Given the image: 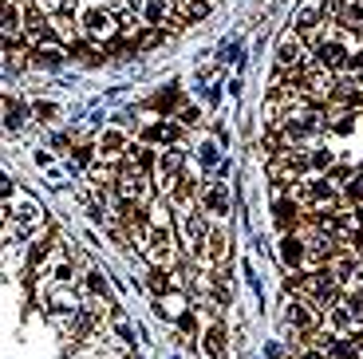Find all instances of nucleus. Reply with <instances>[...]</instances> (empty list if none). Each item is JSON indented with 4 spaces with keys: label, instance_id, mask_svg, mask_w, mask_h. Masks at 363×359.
I'll return each mask as SVG.
<instances>
[{
    "label": "nucleus",
    "instance_id": "nucleus-1",
    "mask_svg": "<svg viewBox=\"0 0 363 359\" xmlns=\"http://www.w3.org/2000/svg\"><path fill=\"white\" fill-rule=\"evenodd\" d=\"M336 186L332 182H296L292 186V201L304 213H324V206H336Z\"/></svg>",
    "mask_w": 363,
    "mask_h": 359
},
{
    "label": "nucleus",
    "instance_id": "nucleus-2",
    "mask_svg": "<svg viewBox=\"0 0 363 359\" xmlns=\"http://www.w3.org/2000/svg\"><path fill=\"white\" fill-rule=\"evenodd\" d=\"M182 237H186V245L194 249V253H202L209 241V229H206V210H197V206H190V210H182Z\"/></svg>",
    "mask_w": 363,
    "mask_h": 359
},
{
    "label": "nucleus",
    "instance_id": "nucleus-3",
    "mask_svg": "<svg viewBox=\"0 0 363 359\" xmlns=\"http://www.w3.org/2000/svg\"><path fill=\"white\" fill-rule=\"evenodd\" d=\"M119 194H122V201H131V206H146L150 186H146V174L138 170V166H127V170L119 174Z\"/></svg>",
    "mask_w": 363,
    "mask_h": 359
},
{
    "label": "nucleus",
    "instance_id": "nucleus-4",
    "mask_svg": "<svg viewBox=\"0 0 363 359\" xmlns=\"http://www.w3.org/2000/svg\"><path fill=\"white\" fill-rule=\"evenodd\" d=\"M79 24H83V32L91 40H111L115 36V16H111L107 8H83V12H79Z\"/></svg>",
    "mask_w": 363,
    "mask_h": 359
},
{
    "label": "nucleus",
    "instance_id": "nucleus-5",
    "mask_svg": "<svg viewBox=\"0 0 363 359\" xmlns=\"http://www.w3.org/2000/svg\"><path fill=\"white\" fill-rule=\"evenodd\" d=\"M197 201H202V210H206L209 217H225V213H229V186H225V182H209V186H202Z\"/></svg>",
    "mask_w": 363,
    "mask_h": 359
},
{
    "label": "nucleus",
    "instance_id": "nucleus-6",
    "mask_svg": "<svg viewBox=\"0 0 363 359\" xmlns=\"http://www.w3.org/2000/svg\"><path fill=\"white\" fill-rule=\"evenodd\" d=\"M328 312V328H332V335H348V332H355V308H351V300H336L332 308H324Z\"/></svg>",
    "mask_w": 363,
    "mask_h": 359
},
{
    "label": "nucleus",
    "instance_id": "nucleus-7",
    "mask_svg": "<svg viewBox=\"0 0 363 359\" xmlns=\"http://www.w3.org/2000/svg\"><path fill=\"white\" fill-rule=\"evenodd\" d=\"M316 312H320V308H312L304 297H292L289 300V324L296 328V332H304V335L316 332Z\"/></svg>",
    "mask_w": 363,
    "mask_h": 359
},
{
    "label": "nucleus",
    "instance_id": "nucleus-8",
    "mask_svg": "<svg viewBox=\"0 0 363 359\" xmlns=\"http://www.w3.org/2000/svg\"><path fill=\"white\" fill-rule=\"evenodd\" d=\"M8 217H13V222H20V233H32V229L44 222V210H36L32 201H20V206H16V213L8 210Z\"/></svg>",
    "mask_w": 363,
    "mask_h": 359
},
{
    "label": "nucleus",
    "instance_id": "nucleus-9",
    "mask_svg": "<svg viewBox=\"0 0 363 359\" xmlns=\"http://www.w3.org/2000/svg\"><path fill=\"white\" fill-rule=\"evenodd\" d=\"M202 257H206L209 265H221V260L229 257V237L221 233V229H213L209 241H206V249H202Z\"/></svg>",
    "mask_w": 363,
    "mask_h": 359
},
{
    "label": "nucleus",
    "instance_id": "nucleus-10",
    "mask_svg": "<svg viewBox=\"0 0 363 359\" xmlns=\"http://www.w3.org/2000/svg\"><path fill=\"white\" fill-rule=\"evenodd\" d=\"M202 347H206V359H225V351H229V347H225V332H221V328H209Z\"/></svg>",
    "mask_w": 363,
    "mask_h": 359
},
{
    "label": "nucleus",
    "instance_id": "nucleus-11",
    "mask_svg": "<svg viewBox=\"0 0 363 359\" xmlns=\"http://www.w3.org/2000/svg\"><path fill=\"white\" fill-rule=\"evenodd\" d=\"M316 24H324V8L320 4H304L300 12H296V32H308Z\"/></svg>",
    "mask_w": 363,
    "mask_h": 359
},
{
    "label": "nucleus",
    "instance_id": "nucleus-12",
    "mask_svg": "<svg viewBox=\"0 0 363 359\" xmlns=\"http://www.w3.org/2000/svg\"><path fill=\"white\" fill-rule=\"evenodd\" d=\"M182 162H186V154H182V150H166V154H162V158H158V170H162V178H178V170H182Z\"/></svg>",
    "mask_w": 363,
    "mask_h": 359
},
{
    "label": "nucleus",
    "instance_id": "nucleus-13",
    "mask_svg": "<svg viewBox=\"0 0 363 359\" xmlns=\"http://www.w3.org/2000/svg\"><path fill=\"white\" fill-rule=\"evenodd\" d=\"M143 16H146V24H166V16H170V0H150Z\"/></svg>",
    "mask_w": 363,
    "mask_h": 359
},
{
    "label": "nucleus",
    "instance_id": "nucleus-14",
    "mask_svg": "<svg viewBox=\"0 0 363 359\" xmlns=\"http://www.w3.org/2000/svg\"><path fill=\"white\" fill-rule=\"evenodd\" d=\"M51 32H56L60 40H75V36H79V28H75L67 16H56V20H51Z\"/></svg>",
    "mask_w": 363,
    "mask_h": 359
},
{
    "label": "nucleus",
    "instance_id": "nucleus-15",
    "mask_svg": "<svg viewBox=\"0 0 363 359\" xmlns=\"http://www.w3.org/2000/svg\"><path fill=\"white\" fill-rule=\"evenodd\" d=\"M32 56H36V63H44V67H56V63L63 60V56H60V48H36Z\"/></svg>",
    "mask_w": 363,
    "mask_h": 359
},
{
    "label": "nucleus",
    "instance_id": "nucleus-16",
    "mask_svg": "<svg viewBox=\"0 0 363 359\" xmlns=\"http://www.w3.org/2000/svg\"><path fill=\"white\" fill-rule=\"evenodd\" d=\"M328 162H332V150L328 147H316L312 154H308V166H312V170H324Z\"/></svg>",
    "mask_w": 363,
    "mask_h": 359
},
{
    "label": "nucleus",
    "instance_id": "nucleus-17",
    "mask_svg": "<svg viewBox=\"0 0 363 359\" xmlns=\"http://www.w3.org/2000/svg\"><path fill=\"white\" fill-rule=\"evenodd\" d=\"M103 147H107L103 154H119V147H122V135H119V131H107V135H103Z\"/></svg>",
    "mask_w": 363,
    "mask_h": 359
},
{
    "label": "nucleus",
    "instance_id": "nucleus-18",
    "mask_svg": "<svg viewBox=\"0 0 363 359\" xmlns=\"http://www.w3.org/2000/svg\"><path fill=\"white\" fill-rule=\"evenodd\" d=\"M348 198H351V201L363 198V186H360V182H351V186H348Z\"/></svg>",
    "mask_w": 363,
    "mask_h": 359
},
{
    "label": "nucleus",
    "instance_id": "nucleus-19",
    "mask_svg": "<svg viewBox=\"0 0 363 359\" xmlns=\"http://www.w3.org/2000/svg\"><path fill=\"white\" fill-rule=\"evenodd\" d=\"M355 359H363V340H360V344H355Z\"/></svg>",
    "mask_w": 363,
    "mask_h": 359
}]
</instances>
